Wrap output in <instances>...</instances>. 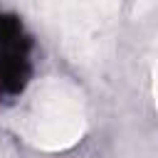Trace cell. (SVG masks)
<instances>
[{"mask_svg":"<svg viewBox=\"0 0 158 158\" xmlns=\"http://www.w3.org/2000/svg\"><path fill=\"white\" fill-rule=\"evenodd\" d=\"M35 5L72 62L96 67L109 59L118 30L121 0H35Z\"/></svg>","mask_w":158,"mask_h":158,"instance_id":"cell-1","label":"cell"},{"mask_svg":"<svg viewBox=\"0 0 158 158\" xmlns=\"http://www.w3.org/2000/svg\"><path fill=\"white\" fill-rule=\"evenodd\" d=\"M27 143L40 151H67L86 131V101L77 84L64 77L40 79L17 121Z\"/></svg>","mask_w":158,"mask_h":158,"instance_id":"cell-2","label":"cell"},{"mask_svg":"<svg viewBox=\"0 0 158 158\" xmlns=\"http://www.w3.org/2000/svg\"><path fill=\"white\" fill-rule=\"evenodd\" d=\"M153 2H156V0H138V5H136V12H138V15H143V12H146V10H148Z\"/></svg>","mask_w":158,"mask_h":158,"instance_id":"cell-3","label":"cell"},{"mask_svg":"<svg viewBox=\"0 0 158 158\" xmlns=\"http://www.w3.org/2000/svg\"><path fill=\"white\" fill-rule=\"evenodd\" d=\"M153 99H156V106H158V62H156V69H153Z\"/></svg>","mask_w":158,"mask_h":158,"instance_id":"cell-4","label":"cell"},{"mask_svg":"<svg viewBox=\"0 0 158 158\" xmlns=\"http://www.w3.org/2000/svg\"><path fill=\"white\" fill-rule=\"evenodd\" d=\"M0 158H2V156H0Z\"/></svg>","mask_w":158,"mask_h":158,"instance_id":"cell-5","label":"cell"}]
</instances>
